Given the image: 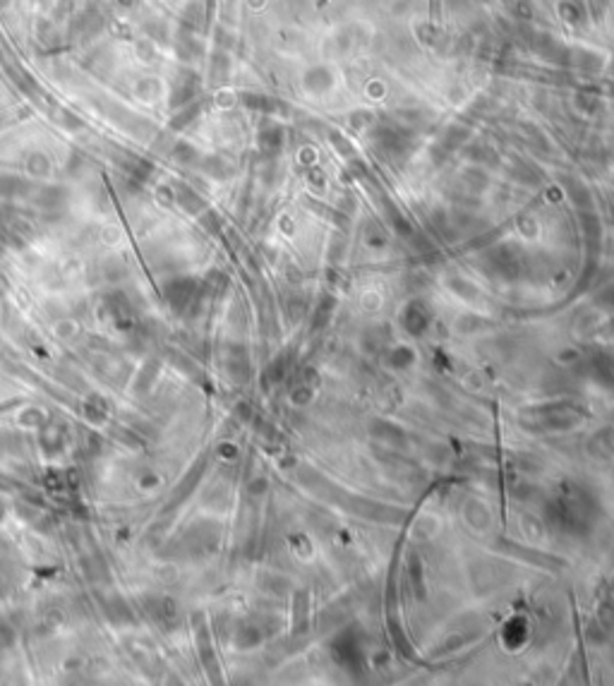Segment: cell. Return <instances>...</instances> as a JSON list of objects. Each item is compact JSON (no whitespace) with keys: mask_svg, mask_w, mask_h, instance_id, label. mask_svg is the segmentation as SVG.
<instances>
[{"mask_svg":"<svg viewBox=\"0 0 614 686\" xmlns=\"http://www.w3.org/2000/svg\"><path fill=\"white\" fill-rule=\"evenodd\" d=\"M142 610H145V614L154 624L166 626L176 617V602L171 598H145L142 600Z\"/></svg>","mask_w":614,"mask_h":686,"instance_id":"6da1fadb","label":"cell"},{"mask_svg":"<svg viewBox=\"0 0 614 686\" xmlns=\"http://www.w3.org/2000/svg\"><path fill=\"white\" fill-rule=\"evenodd\" d=\"M166 298H168L171 307L178 310V312H185L190 305H192L195 298V286L190 281H173L168 288H166Z\"/></svg>","mask_w":614,"mask_h":686,"instance_id":"7a4b0ae2","label":"cell"},{"mask_svg":"<svg viewBox=\"0 0 614 686\" xmlns=\"http://www.w3.org/2000/svg\"><path fill=\"white\" fill-rule=\"evenodd\" d=\"M109 312L113 314V321H116L121 329H128V326L135 324V310L123 293H116L109 298Z\"/></svg>","mask_w":614,"mask_h":686,"instance_id":"3957f363","label":"cell"},{"mask_svg":"<svg viewBox=\"0 0 614 686\" xmlns=\"http://www.w3.org/2000/svg\"><path fill=\"white\" fill-rule=\"evenodd\" d=\"M39 439L46 451H58L65 441V429H63V425H58V422H44V425L39 427Z\"/></svg>","mask_w":614,"mask_h":686,"instance_id":"277c9868","label":"cell"},{"mask_svg":"<svg viewBox=\"0 0 614 686\" xmlns=\"http://www.w3.org/2000/svg\"><path fill=\"white\" fill-rule=\"evenodd\" d=\"M106 617H109L113 624H133L135 622L130 605L121 598H113L106 602Z\"/></svg>","mask_w":614,"mask_h":686,"instance_id":"5b68a950","label":"cell"},{"mask_svg":"<svg viewBox=\"0 0 614 686\" xmlns=\"http://www.w3.org/2000/svg\"><path fill=\"white\" fill-rule=\"evenodd\" d=\"M156 374H159V365H156V362H147V365L142 367V372L137 374L135 389L140 391V393L149 391V389H152V384H154V379H156Z\"/></svg>","mask_w":614,"mask_h":686,"instance_id":"8992f818","label":"cell"},{"mask_svg":"<svg viewBox=\"0 0 614 686\" xmlns=\"http://www.w3.org/2000/svg\"><path fill=\"white\" fill-rule=\"evenodd\" d=\"M25 190H27L25 180H20V178H15V176H0V195L3 197L22 195Z\"/></svg>","mask_w":614,"mask_h":686,"instance_id":"52a82bcc","label":"cell"},{"mask_svg":"<svg viewBox=\"0 0 614 686\" xmlns=\"http://www.w3.org/2000/svg\"><path fill=\"white\" fill-rule=\"evenodd\" d=\"M44 422H46V417L39 408H25V413L20 415L22 427H41Z\"/></svg>","mask_w":614,"mask_h":686,"instance_id":"ba28073f","label":"cell"},{"mask_svg":"<svg viewBox=\"0 0 614 686\" xmlns=\"http://www.w3.org/2000/svg\"><path fill=\"white\" fill-rule=\"evenodd\" d=\"M13 643H15V631L8 624H0V650L13 646Z\"/></svg>","mask_w":614,"mask_h":686,"instance_id":"9c48e42d","label":"cell"},{"mask_svg":"<svg viewBox=\"0 0 614 686\" xmlns=\"http://www.w3.org/2000/svg\"><path fill=\"white\" fill-rule=\"evenodd\" d=\"M0 518H3V506H0Z\"/></svg>","mask_w":614,"mask_h":686,"instance_id":"30bf717a","label":"cell"}]
</instances>
